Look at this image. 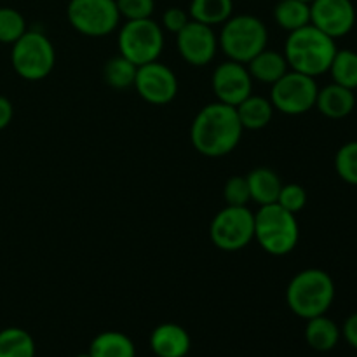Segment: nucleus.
<instances>
[{
    "instance_id": "f257e3e1",
    "label": "nucleus",
    "mask_w": 357,
    "mask_h": 357,
    "mask_svg": "<svg viewBox=\"0 0 357 357\" xmlns=\"http://www.w3.org/2000/svg\"><path fill=\"white\" fill-rule=\"evenodd\" d=\"M243 131L236 108L215 101L197 112L192 122L190 139L201 155L216 159L237 149Z\"/></svg>"
},
{
    "instance_id": "f03ea898",
    "label": "nucleus",
    "mask_w": 357,
    "mask_h": 357,
    "mask_svg": "<svg viewBox=\"0 0 357 357\" xmlns=\"http://www.w3.org/2000/svg\"><path fill=\"white\" fill-rule=\"evenodd\" d=\"M337 49L335 38L328 37L314 24H307L289 33L282 54L288 61L289 70L316 79L328 73Z\"/></svg>"
},
{
    "instance_id": "7ed1b4c3",
    "label": "nucleus",
    "mask_w": 357,
    "mask_h": 357,
    "mask_svg": "<svg viewBox=\"0 0 357 357\" xmlns=\"http://www.w3.org/2000/svg\"><path fill=\"white\" fill-rule=\"evenodd\" d=\"M335 282L321 268H305L293 275L286 288V303L302 319L324 316L335 302Z\"/></svg>"
},
{
    "instance_id": "20e7f679",
    "label": "nucleus",
    "mask_w": 357,
    "mask_h": 357,
    "mask_svg": "<svg viewBox=\"0 0 357 357\" xmlns=\"http://www.w3.org/2000/svg\"><path fill=\"white\" fill-rule=\"evenodd\" d=\"M255 241L272 257H286L300 241L296 215L274 204L260 206L255 213Z\"/></svg>"
},
{
    "instance_id": "39448f33",
    "label": "nucleus",
    "mask_w": 357,
    "mask_h": 357,
    "mask_svg": "<svg viewBox=\"0 0 357 357\" xmlns=\"http://www.w3.org/2000/svg\"><path fill=\"white\" fill-rule=\"evenodd\" d=\"M268 30L260 17L253 14L230 16L222 24L218 47L229 59L246 65L258 52L267 49Z\"/></svg>"
},
{
    "instance_id": "423d86ee",
    "label": "nucleus",
    "mask_w": 357,
    "mask_h": 357,
    "mask_svg": "<svg viewBox=\"0 0 357 357\" xmlns=\"http://www.w3.org/2000/svg\"><path fill=\"white\" fill-rule=\"evenodd\" d=\"M10 63L21 79L30 82L44 80L56 65L54 45L42 31L26 30L13 44Z\"/></svg>"
},
{
    "instance_id": "0eeeda50",
    "label": "nucleus",
    "mask_w": 357,
    "mask_h": 357,
    "mask_svg": "<svg viewBox=\"0 0 357 357\" xmlns=\"http://www.w3.org/2000/svg\"><path fill=\"white\" fill-rule=\"evenodd\" d=\"M119 52L136 66L159 59L164 51V31L152 17L126 21L119 31Z\"/></svg>"
},
{
    "instance_id": "6e6552de",
    "label": "nucleus",
    "mask_w": 357,
    "mask_h": 357,
    "mask_svg": "<svg viewBox=\"0 0 357 357\" xmlns=\"http://www.w3.org/2000/svg\"><path fill=\"white\" fill-rule=\"evenodd\" d=\"M211 243L220 251H241L255 239V213L248 206H225L209 225Z\"/></svg>"
},
{
    "instance_id": "1a4fd4ad",
    "label": "nucleus",
    "mask_w": 357,
    "mask_h": 357,
    "mask_svg": "<svg viewBox=\"0 0 357 357\" xmlns=\"http://www.w3.org/2000/svg\"><path fill=\"white\" fill-rule=\"evenodd\" d=\"M66 17L75 31L86 37H105L121 23L115 0H70Z\"/></svg>"
},
{
    "instance_id": "9d476101",
    "label": "nucleus",
    "mask_w": 357,
    "mask_h": 357,
    "mask_svg": "<svg viewBox=\"0 0 357 357\" xmlns=\"http://www.w3.org/2000/svg\"><path fill=\"white\" fill-rule=\"evenodd\" d=\"M319 87L314 77L288 70L275 84H272L271 103L284 115H302L316 108Z\"/></svg>"
},
{
    "instance_id": "9b49d317",
    "label": "nucleus",
    "mask_w": 357,
    "mask_h": 357,
    "mask_svg": "<svg viewBox=\"0 0 357 357\" xmlns=\"http://www.w3.org/2000/svg\"><path fill=\"white\" fill-rule=\"evenodd\" d=\"M132 87L146 103L167 105L176 98L178 79L169 66L159 61H152L138 66Z\"/></svg>"
},
{
    "instance_id": "f8f14e48",
    "label": "nucleus",
    "mask_w": 357,
    "mask_h": 357,
    "mask_svg": "<svg viewBox=\"0 0 357 357\" xmlns=\"http://www.w3.org/2000/svg\"><path fill=\"white\" fill-rule=\"evenodd\" d=\"M253 82L246 65L229 59L216 66L211 77L213 94L216 101L236 108L248 96L253 94Z\"/></svg>"
},
{
    "instance_id": "ddd939ff",
    "label": "nucleus",
    "mask_w": 357,
    "mask_h": 357,
    "mask_svg": "<svg viewBox=\"0 0 357 357\" xmlns=\"http://www.w3.org/2000/svg\"><path fill=\"white\" fill-rule=\"evenodd\" d=\"M310 24L331 38L345 37L356 24V7L352 0H312Z\"/></svg>"
},
{
    "instance_id": "4468645a",
    "label": "nucleus",
    "mask_w": 357,
    "mask_h": 357,
    "mask_svg": "<svg viewBox=\"0 0 357 357\" xmlns=\"http://www.w3.org/2000/svg\"><path fill=\"white\" fill-rule=\"evenodd\" d=\"M176 47L188 65L206 66L218 52V37L213 26L190 20V23L176 33Z\"/></svg>"
},
{
    "instance_id": "2eb2a0df",
    "label": "nucleus",
    "mask_w": 357,
    "mask_h": 357,
    "mask_svg": "<svg viewBox=\"0 0 357 357\" xmlns=\"http://www.w3.org/2000/svg\"><path fill=\"white\" fill-rule=\"evenodd\" d=\"M150 347L157 357H187L192 347V338L180 324L164 323L150 335Z\"/></svg>"
},
{
    "instance_id": "dca6fc26",
    "label": "nucleus",
    "mask_w": 357,
    "mask_h": 357,
    "mask_svg": "<svg viewBox=\"0 0 357 357\" xmlns=\"http://www.w3.org/2000/svg\"><path fill=\"white\" fill-rule=\"evenodd\" d=\"M316 108L328 119L340 121L349 117L356 108V94L352 89L331 82L319 89L316 100Z\"/></svg>"
},
{
    "instance_id": "f3484780",
    "label": "nucleus",
    "mask_w": 357,
    "mask_h": 357,
    "mask_svg": "<svg viewBox=\"0 0 357 357\" xmlns=\"http://www.w3.org/2000/svg\"><path fill=\"white\" fill-rule=\"evenodd\" d=\"M248 187H250L251 201L258 206H267L278 202L282 181L279 174L271 167H255L246 174Z\"/></svg>"
},
{
    "instance_id": "a211bd4d",
    "label": "nucleus",
    "mask_w": 357,
    "mask_h": 357,
    "mask_svg": "<svg viewBox=\"0 0 357 357\" xmlns=\"http://www.w3.org/2000/svg\"><path fill=\"white\" fill-rule=\"evenodd\" d=\"M246 68L250 72L251 79L272 86V84L278 82L288 72L289 66L282 52L264 49V51L258 52L253 59L246 63Z\"/></svg>"
},
{
    "instance_id": "6ab92c4d",
    "label": "nucleus",
    "mask_w": 357,
    "mask_h": 357,
    "mask_svg": "<svg viewBox=\"0 0 357 357\" xmlns=\"http://www.w3.org/2000/svg\"><path fill=\"white\" fill-rule=\"evenodd\" d=\"M342 338V330L333 319L324 316L307 319L305 342L310 349L317 352H330L338 345Z\"/></svg>"
},
{
    "instance_id": "aec40b11",
    "label": "nucleus",
    "mask_w": 357,
    "mask_h": 357,
    "mask_svg": "<svg viewBox=\"0 0 357 357\" xmlns=\"http://www.w3.org/2000/svg\"><path fill=\"white\" fill-rule=\"evenodd\" d=\"M274 105L271 100L261 96H248L243 103L236 107L237 117H239L243 129H250V131H258L271 124L272 117H274Z\"/></svg>"
},
{
    "instance_id": "412c9836",
    "label": "nucleus",
    "mask_w": 357,
    "mask_h": 357,
    "mask_svg": "<svg viewBox=\"0 0 357 357\" xmlns=\"http://www.w3.org/2000/svg\"><path fill=\"white\" fill-rule=\"evenodd\" d=\"M93 357H136V347L128 335L121 331H103L91 342Z\"/></svg>"
},
{
    "instance_id": "4be33fe9",
    "label": "nucleus",
    "mask_w": 357,
    "mask_h": 357,
    "mask_svg": "<svg viewBox=\"0 0 357 357\" xmlns=\"http://www.w3.org/2000/svg\"><path fill=\"white\" fill-rule=\"evenodd\" d=\"M190 20L197 23L216 26L223 24L234 14L232 0H190Z\"/></svg>"
},
{
    "instance_id": "5701e85b",
    "label": "nucleus",
    "mask_w": 357,
    "mask_h": 357,
    "mask_svg": "<svg viewBox=\"0 0 357 357\" xmlns=\"http://www.w3.org/2000/svg\"><path fill=\"white\" fill-rule=\"evenodd\" d=\"M274 20L289 33L300 30L310 24V3L302 0H279L274 7Z\"/></svg>"
},
{
    "instance_id": "b1692460",
    "label": "nucleus",
    "mask_w": 357,
    "mask_h": 357,
    "mask_svg": "<svg viewBox=\"0 0 357 357\" xmlns=\"http://www.w3.org/2000/svg\"><path fill=\"white\" fill-rule=\"evenodd\" d=\"M0 357H35V340L23 328L0 331Z\"/></svg>"
},
{
    "instance_id": "393cba45",
    "label": "nucleus",
    "mask_w": 357,
    "mask_h": 357,
    "mask_svg": "<svg viewBox=\"0 0 357 357\" xmlns=\"http://www.w3.org/2000/svg\"><path fill=\"white\" fill-rule=\"evenodd\" d=\"M328 72L338 86L357 89V52L352 49H337Z\"/></svg>"
},
{
    "instance_id": "a878e982",
    "label": "nucleus",
    "mask_w": 357,
    "mask_h": 357,
    "mask_svg": "<svg viewBox=\"0 0 357 357\" xmlns=\"http://www.w3.org/2000/svg\"><path fill=\"white\" fill-rule=\"evenodd\" d=\"M138 66L124 56H114L103 66V79L114 89H129L135 86Z\"/></svg>"
},
{
    "instance_id": "bb28decb",
    "label": "nucleus",
    "mask_w": 357,
    "mask_h": 357,
    "mask_svg": "<svg viewBox=\"0 0 357 357\" xmlns=\"http://www.w3.org/2000/svg\"><path fill=\"white\" fill-rule=\"evenodd\" d=\"M26 31V21L20 10L0 7V42L13 45Z\"/></svg>"
},
{
    "instance_id": "cd10ccee",
    "label": "nucleus",
    "mask_w": 357,
    "mask_h": 357,
    "mask_svg": "<svg viewBox=\"0 0 357 357\" xmlns=\"http://www.w3.org/2000/svg\"><path fill=\"white\" fill-rule=\"evenodd\" d=\"M335 169L345 183L357 187V142H349L335 155Z\"/></svg>"
},
{
    "instance_id": "c85d7f7f",
    "label": "nucleus",
    "mask_w": 357,
    "mask_h": 357,
    "mask_svg": "<svg viewBox=\"0 0 357 357\" xmlns=\"http://www.w3.org/2000/svg\"><path fill=\"white\" fill-rule=\"evenodd\" d=\"M278 204L284 208L286 211L296 215L307 206V190L298 183L282 185L281 192H279Z\"/></svg>"
},
{
    "instance_id": "c756f323",
    "label": "nucleus",
    "mask_w": 357,
    "mask_h": 357,
    "mask_svg": "<svg viewBox=\"0 0 357 357\" xmlns=\"http://www.w3.org/2000/svg\"><path fill=\"white\" fill-rule=\"evenodd\" d=\"M121 17L126 21L146 20L155 10V0H115Z\"/></svg>"
},
{
    "instance_id": "7c9ffc66",
    "label": "nucleus",
    "mask_w": 357,
    "mask_h": 357,
    "mask_svg": "<svg viewBox=\"0 0 357 357\" xmlns=\"http://www.w3.org/2000/svg\"><path fill=\"white\" fill-rule=\"evenodd\" d=\"M223 199L227 206H248L251 195L246 176H230L223 187Z\"/></svg>"
},
{
    "instance_id": "2f4dec72",
    "label": "nucleus",
    "mask_w": 357,
    "mask_h": 357,
    "mask_svg": "<svg viewBox=\"0 0 357 357\" xmlns=\"http://www.w3.org/2000/svg\"><path fill=\"white\" fill-rule=\"evenodd\" d=\"M190 23V14L183 10L181 7H169L166 13L162 14V26L166 28L169 33H180L187 24Z\"/></svg>"
},
{
    "instance_id": "473e14b6",
    "label": "nucleus",
    "mask_w": 357,
    "mask_h": 357,
    "mask_svg": "<svg viewBox=\"0 0 357 357\" xmlns=\"http://www.w3.org/2000/svg\"><path fill=\"white\" fill-rule=\"evenodd\" d=\"M342 337L349 345L357 351V312L351 314L342 326Z\"/></svg>"
},
{
    "instance_id": "72a5a7b5",
    "label": "nucleus",
    "mask_w": 357,
    "mask_h": 357,
    "mask_svg": "<svg viewBox=\"0 0 357 357\" xmlns=\"http://www.w3.org/2000/svg\"><path fill=\"white\" fill-rule=\"evenodd\" d=\"M13 115H14L13 103H10V100H7L6 96H2V94H0V131H2V129H6L7 126L10 124V121H13Z\"/></svg>"
},
{
    "instance_id": "f704fd0d",
    "label": "nucleus",
    "mask_w": 357,
    "mask_h": 357,
    "mask_svg": "<svg viewBox=\"0 0 357 357\" xmlns=\"http://www.w3.org/2000/svg\"><path fill=\"white\" fill-rule=\"evenodd\" d=\"M75 357H93L89 354V352H87V354H79V356H75Z\"/></svg>"
},
{
    "instance_id": "c9c22d12",
    "label": "nucleus",
    "mask_w": 357,
    "mask_h": 357,
    "mask_svg": "<svg viewBox=\"0 0 357 357\" xmlns=\"http://www.w3.org/2000/svg\"><path fill=\"white\" fill-rule=\"evenodd\" d=\"M302 2H307V3H310V2H312V0H302Z\"/></svg>"
}]
</instances>
